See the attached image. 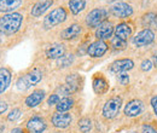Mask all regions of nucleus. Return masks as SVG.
Wrapping results in <instances>:
<instances>
[{"label": "nucleus", "instance_id": "26", "mask_svg": "<svg viewBox=\"0 0 157 133\" xmlns=\"http://www.w3.org/2000/svg\"><path fill=\"white\" fill-rule=\"evenodd\" d=\"M74 61H75L74 53H65L63 57H60L56 61V65L58 69H65V68L71 67L74 64Z\"/></svg>", "mask_w": 157, "mask_h": 133}, {"label": "nucleus", "instance_id": "27", "mask_svg": "<svg viewBox=\"0 0 157 133\" xmlns=\"http://www.w3.org/2000/svg\"><path fill=\"white\" fill-rule=\"evenodd\" d=\"M78 131L81 133H90L92 131L93 122H92V120L90 117H82V119L78 120Z\"/></svg>", "mask_w": 157, "mask_h": 133}, {"label": "nucleus", "instance_id": "22", "mask_svg": "<svg viewBox=\"0 0 157 133\" xmlns=\"http://www.w3.org/2000/svg\"><path fill=\"white\" fill-rule=\"evenodd\" d=\"M65 85L70 88L71 93H76L82 86V77L78 73H71L65 77Z\"/></svg>", "mask_w": 157, "mask_h": 133}, {"label": "nucleus", "instance_id": "4", "mask_svg": "<svg viewBox=\"0 0 157 133\" xmlns=\"http://www.w3.org/2000/svg\"><path fill=\"white\" fill-rule=\"evenodd\" d=\"M109 16V11L104 7H94L93 10H91L85 18V23L87 25V28L93 29L99 27L103 22H105Z\"/></svg>", "mask_w": 157, "mask_h": 133}, {"label": "nucleus", "instance_id": "31", "mask_svg": "<svg viewBox=\"0 0 157 133\" xmlns=\"http://www.w3.org/2000/svg\"><path fill=\"white\" fill-rule=\"evenodd\" d=\"M62 99V97L57 93H53V95H51L48 98H47V105H50V107H52V105H57L58 104V102Z\"/></svg>", "mask_w": 157, "mask_h": 133}, {"label": "nucleus", "instance_id": "13", "mask_svg": "<svg viewBox=\"0 0 157 133\" xmlns=\"http://www.w3.org/2000/svg\"><path fill=\"white\" fill-rule=\"evenodd\" d=\"M82 25L80 23H71L70 25L65 27L62 32H60V39L65 40V41H71L78 39L82 34Z\"/></svg>", "mask_w": 157, "mask_h": 133}, {"label": "nucleus", "instance_id": "30", "mask_svg": "<svg viewBox=\"0 0 157 133\" xmlns=\"http://www.w3.org/2000/svg\"><path fill=\"white\" fill-rule=\"evenodd\" d=\"M117 81L120 85L127 86L129 84V75L127 73H120V74H117Z\"/></svg>", "mask_w": 157, "mask_h": 133}, {"label": "nucleus", "instance_id": "38", "mask_svg": "<svg viewBox=\"0 0 157 133\" xmlns=\"http://www.w3.org/2000/svg\"><path fill=\"white\" fill-rule=\"evenodd\" d=\"M5 131V125H4V122H0V133H2Z\"/></svg>", "mask_w": 157, "mask_h": 133}, {"label": "nucleus", "instance_id": "9", "mask_svg": "<svg viewBox=\"0 0 157 133\" xmlns=\"http://www.w3.org/2000/svg\"><path fill=\"white\" fill-rule=\"evenodd\" d=\"M134 68V62L131 58H120L113 62L109 67V72L113 74H120V73H126L131 69Z\"/></svg>", "mask_w": 157, "mask_h": 133}, {"label": "nucleus", "instance_id": "24", "mask_svg": "<svg viewBox=\"0 0 157 133\" xmlns=\"http://www.w3.org/2000/svg\"><path fill=\"white\" fill-rule=\"evenodd\" d=\"M86 6H87L86 0H68V9L74 16L81 14L86 9Z\"/></svg>", "mask_w": 157, "mask_h": 133}, {"label": "nucleus", "instance_id": "10", "mask_svg": "<svg viewBox=\"0 0 157 133\" xmlns=\"http://www.w3.org/2000/svg\"><path fill=\"white\" fill-rule=\"evenodd\" d=\"M27 130L29 133H44L47 128L46 120L39 116V115H33L25 123Z\"/></svg>", "mask_w": 157, "mask_h": 133}, {"label": "nucleus", "instance_id": "32", "mask_svg": "<svg viewBox=\"0 0 157 133\" xmlns=\"http://www.w3.org/2000/svg\"><path fill=\"white\" fill-rule=\"evenodd\" d=\"M152 67H154V64H152V62L150 59H144L141 62V64H140V69L143 72H150Z\"/></svg>", "mask_w": 157, "mask_h": 133}, {"label": "nucleus", "instance_id": "16", "mask_svg": "<svg viewBox=\"0 0 157 133\" xmlns=\"http://www.w3.org/2000/svg\"><path fill=\"white\" fill-rule=\"evenodd\" d=\"M53 2H55V0H38V1L32 6L30 16L34 17V18L41 17L45 12H47V11L52 7Z\"/></svg>", "mask_w": 157, "mask_h": 133}, {"label": "nucleus", "instance_id": "7", "mask_svg": "<svg viewBox=\"0 0 157 133\" xmlns=\"http://www.w3.org/2000/svg\"><path fill=\"white\" fill-rule=\"evenodd\" d=\"M109 50V45L104 40H96L87 46L86 53L91 58H100L103 57Z\"/></svg>", "mask_w": 157, "mask_h": 133}, {"label": "nucleus", "instance_id": "17", "mask_svg": "<svg viewBox=\"0 0 157 133\" xmlns=\"http://www.w3.org/2000/svg\"><path fill=\"white\" fill-rule=\"evenodd\" d=\"M143 110H144V103L140 99H132L126 104L123 111L127 117H136L141 114Z\"/></svg>", "mask_w": 157, "mask_h": 133}, {"label": "nucleus", "instance_id": "12", "mask_svg": "<svg viewBox=\"0 0 157 133\" xmlns=\"http://www.w3.org/2000/svg\"><path fill=\"white\" fill-rule=\"evenodd\" d=\"M155 40V33L151 29H143L138 33L136 37H133V44L137 47H143V46H147L151 45Z\"/></svg>", "mask_w": 157, "mask_h": 133}, {"label": "nucleus", "instance_id": "3", "mask_svg": "<svg viewBox=\"0 0 157 133\" xmlns=\"http://www.w3.org/2000/svg\"><path fill=\"white\" fill-rule=\"evenodd\" d=\"M68 18V11L65 7L58 6L55 7L53 10H51L42 21V25L45 29H53L55 27H57L59 24L64 23Z\"/></svg>", "mask_w": 157, "mask_h": 133}, {"label": "nucleus", "instance_id": "18", "mask_svg": "<svg viewBox=\"0 0 157 133\" xmlns=\"http://www.w3.org/2000/svg\"><path fill=\"white\" fill-rule=\"evenodd\" d=\"M45 97H46L45 90H41V88L34 90L30 95H28L25 97L24 104H25V107H28V108H35V107H38L39 104L42 103V100L45 99Z\"/></svg>", "mask_w": 157, "mask_h": 133}, {"label": "nucleus", "instance_id": "23", "mask_svg": "<svg viewBox=\"0 0 157 133\" xmlns=\"http://www.w3.org/2000/svg\"><path fill=\"white\" fill-rule=\"evenodd\" d=\"M141 25L144 29H157V12L150 11L144 14L141 17Z\"/></svg>", "mask_w": 157, "mask_h": 133}, {"label": "nucleus", "instance_id": "8", "mask_svg": "<svg viewBox=\"0 0 157 133\" xmlns=\"http://www.w3.org/2000/svg\"><path fill=\"white\" fill-rule=\"evenodd\" d=\"M71 122H73V115L69 111H67V113L55 111L51 117V123L53 125V127H56L58 130L68 128L71 125Z\"/></svg>", "mask_w": 157, "mask_h": 133}, {"label": "nucleus", "instance_id": "37", "mask_svg": "<svg viewBox=\"0 0 157 133\" xmlns=\"http://www.w3.org/2000/svg\"><path fill=\"white\" fill-rule=\"evenodd\" d=\"M152 64H154L155 68H157V52L155 53V56H154V62H152Z\"/></svg>", "mask_w": 157, "mask_h": 133}, {"label": "nucleus", "instance_id": "15", "mask_svg": "<svg viewBox=\"0 0 157 133\" xmlns=\"http://www.w3.org/2000/svg\"><path fill=\"white\" fill-rule=\"evenodd\" d=\"M65 53H67V49H65V45L62 44V42L51 44L46 49V51H45L46 58L47 59H51V61H57L60 57H63Z\"/></svg>", "mask_w": 157, "mask_h": 133}, {"label": "nucleus", "instance_id": "5", "mask_svg": "<svg viewBox=\"0 0 157 133\" xmlns=\"http://www.w3.org/2000/svg\"><path fill=\"white\" fill-rule=\"evenodd\" d=\"M122 104H123L122 98L118 96H115L105 102V104L103 105V109H101V114L106 120H113L120 114Z\"/></svg>", "mask_w": 157, "mask_h": 133}, {"label": "nucleus", "instance_id": "33", "mask_svg": "<svg viewBox=\"0 0 157 133\" xmlns=\"http://www.w3.org/2000/svg\"><path fill=\"white\" fill-rule=\"evenodd\" d=\"M141 133H157V128L150 123H145L141 127Z\"/></svg>", "mask_w": 157, "mask_h": 133}, {"label": "nucleus", "instance_id": "14", "mask_svg": "<svg viewBox=\"0 0 157 133\" xmlns=\"http://www.w3.org/2000/svg\"><path fill=\"white\" fill-rule=\"evenodd\" d=\"M92 88L96 95H105L109 91V81L103 74L97 73L93 75V79H92Z\"/></svg>", "mask_w": 157, "mask_h": 133}, {"label": "nucleus", "instance_id": "19", "mask_svg": "<svg viewBox=\"0 0 157 133\" xmlns=\"http://www.w3.org/2000/svg\"><path fill=\"white\" fill-rule=\"evenodd\" d=\"M23 4V0H0V14L16 12Z\"/></svg>", "mask_w": 157, "mask_h": 133}, {"label": "nucleus", "instance_id": "20", "mask_svg": "<svg viewBox=\"0 0 157 133\" xmlns=\"http://www.w3.org/2000/svg\"><path fill=\"white\" fill-rule=\"evenodd\" d=\"M12 72L7 67H0V96L2 95L11 85Z\"/></svg>", "mask_w": 157, "mask_h": 133}, {"label": "nucleus", "instance_id": "34", "mask_svg": "<svg viewBox=\"0 0 157 133\" xmlns=\"http://www.w3.org/2000/svg\"><path fill=\"white\" fill-rule=\"evenodd\" d=\"M7 109H9V104H7V102H5V100H0V115L5 114V113L7 111Z\"/></svg>", "mask_w": 157, "mask_h": 133}, {"label": "nucleus", "instance_id": "28", "mask_svg": "<svg viewBox=\"0 0 157 133\" xmlns=\"http://www.w3.org/2000/svg\"><path fill=\"white\" fill-rule=\"evenodd\" d=\"M110 46L114 49V50H124L127 47V40H123V39L118 38V37H114L110 40Z\"/></svg>", "mask_w": 157, "mask_h": 133}, {"label": "nucleus", "instance_id": "2", "mask_svg": "<svg viewBox=\"0 0 157 133\" xmlns=\"http://www.w3.org/2000/svg\"><path fill=\"white\" fill-rule=\"evenodd\" d=\"M44 74L39 68H33L30 70H28L27 73H24L23 75H21L17 81H16V87L20 91H27L30 87L38 85L40 81L42 80Z\"/></svg>", "mask_w": 157, "mask_h": 133}, {"label": "nucleus", "instance_id": "6", "mask_svg": "<svg viewBox=\"0 0 157 133\" xmlns=\"http://www.w3.org/2000/svg\"><path fill=\"white\" fill-rule=\"evenodd\" d=\"M108 11H109V15H111L113 17L120 19L128 18L134 12L132 5H129V4L124 2V1H116V2L111 4Z\"/></svg>", "mask_w": 157, "mask_h": 133}, {"label": "nucleus", "instance_id": "25", "mask_svg": "<svg viewBox=\"0 0 157 133\" xmlns=\"http://www.w3.org/2000/svg\"><path fill=\"white\" fill-rule=\"evenodd\" d=\"M74 104H75L74 98H71V97H63L58 102V104L56 105V111L67 113V111H69L74 107Z\"/></svg>", "mask_w": 157, "mask_h": 133}, {"label": "nucleus", "instance_id": "39", "mask_svg": "<svg viewBox=\"0 0 157 133\" xmlns=\"http://www.w3.org/2000/svg\"><path fill=\"white\" fill-rule=\"evenodd\" d=\"M129 133H138V132H136V131H133V132H129Z\"/></svg>", "mask_w": 157, "mask_h": 133}, {"label": "nucleus", "instance_id": "11", "mask_svg": "<svg viewBox=\"0 0 157 133\" xmlns=\"http://www.w3.org/2000/svg\"><path fill=\"white\" fill-rule=\"evenodd\" d=\"M114 32H115V25L113 24V22L106 19L99 27L96 28L94 37L97 38V40H104L105 41V40H109V39L113 38Z\"/></svg>", "mask_w": 157, "mask_h": 133}, {"label": "nucleus", "instance_id": "36", "mask_svg": "<svg viewBox=\"0 0 157 133\" xmlns=\"http://www.w3.org/2000/svg\"><path fill=\"white\" fill-rule=\"evenodd\" d=\"M11 133H25V132H24V130H22L20 127H16V128H13L11 131Z\"/></svg>", "mask_w": 157, "mask_h": 133}, {"label": "nucleus", "instance_id": "1", "mask_svg": "<svg viewBox=\"0 0 157 133\" xmlns=\"http://www.w3.org/2000/svg\"><path fill=\"white\" fill-rule=\"evenodd\" d=\"M24 16L21 12L4 14L0 16V34L4 37H12L22 28Z\"/></svg>", "mask_w": 157, "mask_h": 133}, {"label": "nucleus", "instance_id": "21", "mask_svg": "<svg viewBox=\"0 0 157 133\" xmlns=\"http://www.w3.org/2000/svg\"><path fill=\"white\" fill-rule=\"evenodd\" d=\"M115 37L123 39V40H128L133 34V28L129 23L127 22H121L117 25H115V32H114Z\"/></svg>", "mask_w": 157, "mask_h": 133}, {"label": "nucleus", "instance_id": "29", "mask_svg": "<svg viewBox=\"0 0 157 133\" xmlns=\"http://www.w3.org/2000/svg\"><path fill=\"white\" fill-rule=\"evenodd\" d=\"M22 110H21L20 108H13L9 114H7V121H10V122H16V121H18L21 119V116H22Z\"/></svg>", "mask_w": 157, "mask_h": 133}, {"label": "nucleus", "instance_id": "35", "mask_svg": "<svg viewBox=\"0 0 157 133\" xmlns=\"http://www.w3.org/2000/svg\"><path fill=\"white\" fill-rule=\"evenodd\" d=\"M151 107H152V109H154L155 115L157 116V95L154 96V97L151 98Z\"/></svg>", "mask_w": 157, "mask_h": 133}]
</instances>
